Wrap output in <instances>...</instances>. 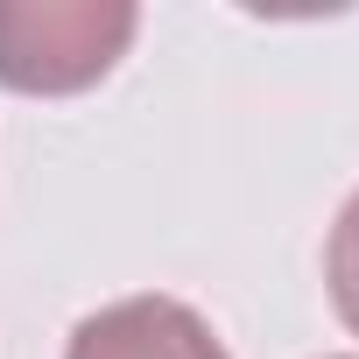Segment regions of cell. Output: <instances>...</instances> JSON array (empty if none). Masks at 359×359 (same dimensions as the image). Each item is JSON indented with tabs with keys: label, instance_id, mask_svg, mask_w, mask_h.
Listing matches in <instances>:
<instances>
[{
	"label": "cell",
	"instance_id": "6da1fadb",
	"mask_svg": "<svg viewBox=\"0 0 359 359\" xmlns=\"http://www.w3.org/2000/svg\"><path fill=\"white\" fill-rule=\"evenodd\" d=\"M141 29L134 0H0V85L64 99L99 85Z\"/></svg>",
	"mask_w": 359,
	"mask_h": 359
},
{
	"label": "cell",
	"instance_id": "3957f363",
	"mask_svg": "<svg viewBox=\"0 0 359 359\" xmlns=\"http://www.w3.org/2000/svg\"><path fill=\"white\" fill-rule=\"evenodd\" d=\"M324 289H331V310L345 317V331L359 338V191L345 198V212L324 240Z\"/></svg>",
	"mask_w": 359,
	"mask_h": 359
},
{
	"label": "cell",
	"instance_id": "277c9868",
	"mask_svg": "<svg viewBox=\"0 0 359 359\" xmlns=\"http://www.w3.org/2000/svg\"><path fill=\"white\" fill-rule=\"evenodd\" d=\"M331 359H352V352H331Z\"/></svg>",
	"mask_w": 359,
	"mask_h": 359
},
{
	"label": "cell",
	"instance_id": "7a4b0ae2",
	"mask_svg": "<svg viewBox=\"0 0 359 359\" xmlns=\"http://www.w3.org/2000/svg\"><path fill=\"white\" fill-rule=\"evenodd\" d=\"M64 359H233L184 296H120L78 317Z\"/></svg>",
	"mask_w": 359,
	"mask_h": 359
}]
</instances>
